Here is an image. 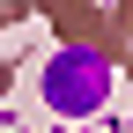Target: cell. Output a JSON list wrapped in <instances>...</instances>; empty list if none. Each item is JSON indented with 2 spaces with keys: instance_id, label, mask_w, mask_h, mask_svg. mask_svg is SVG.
I'll return each mask as SVG.
<instances>
[{
  "instance_id": "obj_1",
  "label": "cell",
  "mask_w": 133,
  "mask_h": 133,
  "mask_svg": "<svg viewBox=\"0 0 133 133\" xmlns=\"http://www.w3.org/2000/svg\"><path fill=\"white\" fill-rule=\"evenodd\" d=\"M44 96H52L59 111H96L111 96V66L96 52H59L52 66H44Z\"/></svg>"
}]
</instances>
